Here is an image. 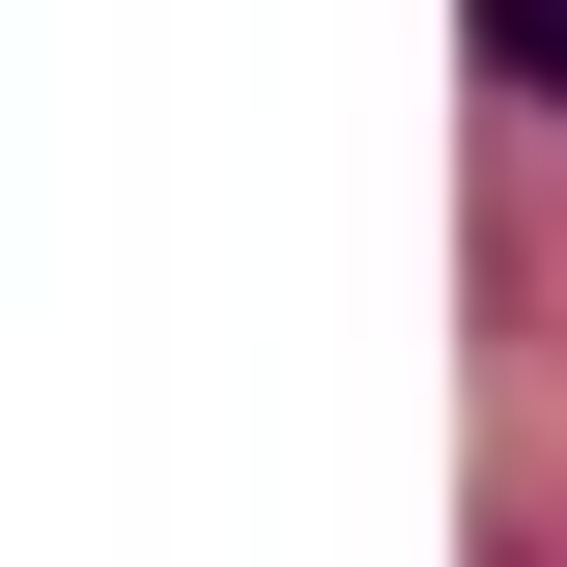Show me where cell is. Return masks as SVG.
<instances>
[{
	"label": "cell",
	"instance_id": "6da1fadb",
	"mask_svg": "<svg viewBox=\"0 0 567 567\" xmlns=\"http://www.w3.org/2000/svg\"><path fill=\"white\" fill-rule=\"evenodd\" d=\"M483 58H511V85H539V114H567V0H483Z\"/></svg>",
	"mask_w": 567,
	"mask_h": 567
}]
</instances>
